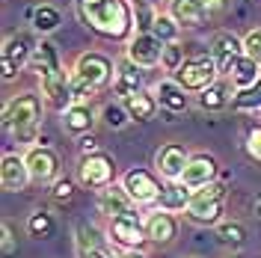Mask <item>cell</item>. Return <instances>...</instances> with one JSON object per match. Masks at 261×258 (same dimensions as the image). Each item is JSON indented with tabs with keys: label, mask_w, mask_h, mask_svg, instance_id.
Wrapping results in <instances>:
<instances>
[{
	"label": "cell",
	"mask_w": 261,
	"mask_h": 258,
	"mask_svg": "<svg viewBox=\"0 0 261 258\" xmlns=\"http://www.w3.org/2000/svg\"><path fill=\"white\" fill-rule=\"evenodd\" d=\"M77 145H81V151H83V154H95V151H98V140L92 137V134H89V137L83 134L81 140H77Z\"/></svg>",
	"instance_id": "cell-42"
},
{
	"label": "cell",
	"mask_w": 261,
	"mask_h": 258,
	"mask_svg": "<svg viewBox=\"0 0 261 258\" xmlns=\"http://www.w3.org/2000/svg\"><path fill=\"white\" fill-rule=\"evenodd\" d=\"M33 71H39V78H48V74H57V71H63V65H60V54H57V45L48 42V39H42L36 50H33Z\"/></svg>",
	"instance_id": "cell-24"
},
{
	"label": "cell",
	"mask_w": 261,
	"mask_h": 258,
	"mask_svg": "<svg viewBox=\"0 0 261 258\" xmlns=\"http://www.w3.org/2000/svg\"><path fill=\"white\" fill-rule=\"evenodd\" d=\"M130 9H134V24H137V33H151L154 27V6L151 3H130Z\"/></svg>",
	"instance_id": "cell-33"
},
{
	"label": "cell",
	"mask_w": 261,
	"mask_h": 258,
	"mask_svg": "<svg viewBox=\"0 0 261 258\" xmlns=\"http://www.w3.org/2000/svg\"><path fill=\"white\" fill-rule=\"evenodd\" d=\"M60 24H63L60 9H54V6H48V3H42V6L33 9V27H36L39 33H54Z\"/></svg>",
	"instance_id": "cell-29"
},
{
	"label": "cell",
	"mask_w": 261,
	"mask_h": 258,
	"mask_svg": "<svg viewBox=\"0 0 261 258\" xmlns=\"http://www.w3.org/2000/svg\"><path fill=\"white\" fill-rule=\"evenodd\" d=\"M130 3H151V6H154L158 0H130Z\"/></svg>",
	"instance_id": "cell-44"
},
{
	"label": "cell",
	"mask_w": 261,
	"mask_h": 258,
	"mask_svg": "<svg viewBox=\"0 0 261 258\" xmlns=\"http://www.w3.org/2000/svg\"><path fill=\"white\" fill-rule=\"evenodd\" d=\"M33 50H36V42H33L27 33H15L3 42V54H0V63H3V78L12 81L18 71L33 60Z\"/></svg>",
	"instance_id": "cell-8"
},
{
	"label": "cell",
	"mask_w": 261,
	"mask_h": 258,
	"mask_svg": "<svg viewBox=\"0 0 261 258\" xmlns=\"http://www.w3.org/2000/svg\"><path fill=\"white\" fill-rule=\"evenodd\" d=\"M244 50H246V57H252V60L261 65V30H252L249 36H246L244 39Z\"/></svg>",
	"instance_id": "cell-37"
},
{
	"label": "cell",
	"mask_w": 261,
	"mask_h": 258,
	"mask_svg": "<svg viewBox=\"0 0 261 258\" xmlns=\"http://www.w3.org/2000/svg\"><path fill=\"white\" fill-rule=\"evenodd\" d=\"M39 119H42V98L24 92L15 101L6 104L3 110V128L9 131L18 140H33V134L39 128Z\"/></svg>",
	"instance_id": "cell-3"
},
{
	"label": "cell",
	"mask_w": 261,
	"mask_h": 258,
	"mask_svg": "<svg viewBox=\"0 0 261 258\" xmlns=\"http://www.w3.org/2000/svg\"><path fill=\"white\" fill-rule=\"evenodd\" d=\"M220 78V65L214 60V54H193L187 57L184 65L172 74V81H178L187 92H205L211 83Z\"/></svg>",
	"instance_id": "cell-4"
},
{
	"label": "cell",
	"mask_w": 261,
	"mask_h": 258,
	"mask_svg": "<svg viewBox=\"0 0 261 258\" xmlns=\"http://www.w3.org/2000/svg\"><path fill=\"white\" fill-rule=\"evenodd\" d=\"M42 95L54 110L65 113L68 107H74V89H71V74L65 71H57V74H48L42 78Z\"/></svg>",
	"instance_id": "cell-12"
},
{
	"label": "cell",
	"mask_w": 261,
	"mask_h": 258,
	"mask_svg": "<svg viewBox=\"0 0 261 258\" xmlns=\"http://www.w3.org/2000/svg\"><path fill=\"white\" fill-rule=\"evenodd\" d=\"M122 104H125V110L130 113V119H137V122H148L151 116L158 113V98H154V92H137V95H128Z\"/></svg>",
	"instance_id": "cell-27"
},
{
	"label": "cell",
	"mask_w": 261,
	"mask_h": 258,
	"mask_svg": "<svg viewBox=\"0 0 261 258\" xmlns=\"http://www.w3.org/2000/svg\"><path fill=\"white\" fill-rule=\"evenodd\" d=\"M190 199H193V190H190L184 181H169V184H163V190H161L158 211H169V214L187 211L190 208Z\"/></svg>",
	"instance_id": "cell-19"
},
{
	"label": "cell",
	"mask_w": 261,
	"mask_h": 258,
	"mask_svg": "<svg viewBox=\"0 0 261 258\" xmlns=\"http://www.w3.org/2000/svg\"><path fill=\"white\" fill-rule=\"evenodd\" d=\"M92 122H95V116L92 110L86 107V104H74V107H68L63 113V125L68 134H86V131H92Z\"/></svg>",
	"instance_id": "cell-28"
},
{
	"label": "cell",
	"mask_w": 261,
	"mask_h": 258,
	"mask_svg": "<svg viewBox=\"0 0 261 258\" xmlns=\"http://www.w3.org/2000/svg\"><path fill=\"white\" fill-rule=\"evenodd\" d=\"M151 33L161 39L163 45H169V42H178V33H181V24L175 21L172 15H161L158 12V18H154V27H151Z\"/></svg>",
	"instance_id": "cell-32"
},
{
	"label": "cell",
	"mask_w": 261,
	"mask_h": 258,
	"mask_svg": "<svg viewBox=\"0 0 261 258\" xmlns=\"http://www.w3.org/2000/svg\"><path fill=\"white\" fill-rule=\"evenodd\" d=\"M231 107H234V110H244V113H249V110H261V78H258V83H252L249 89H238V95H234V101H231Z\"/></svg>",
	"instance_id": "cell-31"
},
{
	"label": "cell",
	"mask_w": 261,
	"mask_h": 258,
	"mask_svg": "<svg viewBox=\"0 0 261 258\" xmlns=\"http://www.w3.org/2000/svg\"><path fill=\"white\" fill-rule=\"evenodd\" d=\"M95 252H110V243L95 226L81 223L77 226V255L86 258V255H95Z\"/></svg>",
	"instance_id": "cell-26"
},
{
	"label": "cell",
	"mask_w": 261,
	"mask_h": 258,
	"mask_svg": "<svg viewBox=\"0 0 261 258\" xmlns=\"http://www.w3.org/2000/svg\"><path fill=\"white\" fill-rule=\"evenodd\" d=\"M223 199H226V187L217 184V181L208 184V187H202V190H193L187 217L193 223H199V226H214L223 217Z\"/></svg>",
	"instance_id": "cell-5"
},
{
	"label": "cell",
	"mask_w": 261,
	"mask_h": 258,
	"mask_svg": "<svg viewBox=\"0 0 261 258\" xmlns=\"http://www.w3.org/2000/svg\"><path fill=\"white\" fill-rule=\"evenodd\" d=\"M27 231H30V238L48 241V238H54V231H57V223H54V217H50L48 211H36V214H30V220H27Z\"/></svg>",
	"instance_id": "cell-30"
},
{
	"label": "cell",
	"mask_w": 261,
	"mask_h": 258,
	"mask_svg": "<svg viewBox=\"0 0 261 258\" xmlns=\"http://www.w3.org/2000/svg\"><path fill=\"white\" fill-rule=\"evenodd\" d=\"M226 78L234 83V89H249L252 83H258L261 78V65L252 60V57H238L234 63L226 68Z\"/></svg>",
	"instance_id": "cell-20"
},
{
	"label": "cell",
	"mask_w": 261,
	"mask_h": 258,
	"mask_svg": "<svg viewBox=\"0 0 261 258\" xmlns=\"http://www.w3.org/2000/svg\"><path fill=\"white\" fill-rule=\"evenodd\" d=\"M113 92L116 95H122V101L128 95H137V92H143V74H140V65L122 63L116 68V78H113Z\"/></svg>",
	"instance_id": "cell-23"
},
{
	"label": "cell",
	"mask_w": 261,
	"mask_h": 258,
	"mask_svg": "<svg viewBox=\"0 0 261 258\" xmlns=\"http://www.w3.org/2000/svg\"><path fill=\"white\" fill-rule=\"evenodd\" d=\"M234 83L228 81V78H223V81L211 83L205 92H199V107L202 110H208V113H217V110H223V107H228L231 101H234Z\"/></svg>",
	"instance_id": "cell-18"
},
{
	"label": "cell",
	"mask_w": 261,
	"mask_h": 258,
	"mask_svg": "<svg viewBox=\"0 0 261 258\" xmlns=\"http://www.w3.org/2000/svg\"><path fill=\"white\" fill-rule=\"evenodd\" d=\"M187 163H190V154H187V148L178 145V143H166L161 151H158V172H161L166 181H181Z\"/></svg>",
	"instance_id": "cell-13"
},
{
	"label": "cell",
	"mask_w": 261,
	"mask_h": 258,
	"mask_svg": "<svg viewBox=\"0 0 261 258\" xmlns=\"http://www.w3.org/2000/svg\"><path fill=\"white\" fill-rule=\"evenodd\" d=\"M113 175H116V163L110 154L95 151V154H83L81 158V166H77L81 184L92 187V190H104V187L113 184Z\"/></svg>",
	"instance_id": "cell-6"
},
{
	"label": "cell",
	"mask_w": 261,
	"mask_h": 258,
	"mask_svg": "<svg viewBox=\"0 0 261 258\" xmlns=\"http://www.w3.org/2000/svg\"><path fill=\"white\" fill-rule=\"evenodd\" d=\"M110 78H113V63L104 54H98V50L83 54L81 60H77V65H74V71H71L74 104H83L86 98H92L101 86L110 83Z\"/></svg>",
	"instance_id": "cell-2"
},
{
	"label": "cell",
	"mask_w": 261,
	"mask_h": 258,
	"mask_svg": "<svg viewBox=\"0 0 261 258\" xmlns=\"http://www.w3.org/2000/svg\"><path fill=\"white\" fill-rule=\"evenodd\" d=\"M169 15L178 21L181 27L196 30L208 21V9L202 0H169Z\"/></svg>",
	"instance_id": "cell-16"
},
{
	"label": "cell",
	"mask_w": 261,
	"mask_h": 258,
	"mask_svg": "<svg viewBox=\"0 0 261 258\" xmlns=\"http://www.w3.org/2000/svg\"><path fill=\"white\" fill-rule=\"evenodd\" d=\"M202 3H205L208 15H223L228 6H231V0H202Z\"/></svg>",
	"instance_id": "cell-40"
},
{
	"label": "cell",
	"mask_w": 261,
	"mask_h": 258,
	"mask_svg": "<svg viewBox=\"0 0 261 258\" xmlns=\"http://www.w3.org/2000/svg\"><path fill=\"white\" fill-rule=\"evenodd\" d=\"M184 92H187V89H184L178 81H161L154 86L158 104H161L163 110H169V113H184V110H187V95H184Z\"/></svg>",
	"instance_id": "cell-21"
},
{
	"label": "cell",
	"mask_w": 261,
	"mask_h": 258,
	"mask_svg": "<svg viewBox=\"0 0 261 258\" xmlns=\"http://www.w3.org/2000/svg\"><path fill=\"white\" fill-rule=\"evenodd\" d=\"M3 255H15V238H12V228L3 223Z\"/></svg>",
	"instance_id": "cell-41"
},
{
	"label": "cell",
	"mask_w": 261,
	"mask_h": 258,
	"mask_svg": "<svg viewBox=\"0 0 261 258\" xmlns=\"http://www.w3.org/2000/svg\"><path fill=\"white\" fill-rule=\"evenodd\" d=\"M119 258H146V255H143L140 249H125V252H122Z\"/></svg>",
	"instance_id": "cell-43"
},
{
	"label": "cell",
	"mask_w": 261,
	"mask_h": 258,
	"mask_svg": "<svg viewBox=\"0 0 261 258\" xmlns=\"http://www.w3.org/2000/svg\"><path fill=\"white\" fill-rule=\"evenodd\" d=\"M101 119H104L107 128L119 131V128H125V125L130 122V113L125 110V104H107V107L101 110Z\"/></svg>",
	"instance_id": "cell-34"
},
{
	"label": "cell",
	"mask_w": 261,
	"mask_h": 258,
	"mask_svg": "<svg viewBox=\"0 0 261 258\" xmlns=\"http://www.w3.org/2000/svg\"><path fill=\"white\" fill-rule=\"evenodd\" d=\"M24 161L30 166V178L39 181V184H48V181H54L60 175V158L48 145H33L30 151L24 154Z\"/></svg>",
	"instance_id": "cell-11"
},
{
	"label": "cell",
	"mask_w": 261,
	"mask_h": 258,
	"mask_svg": "<svg viewBox=\"0 0 261 258\" xmlns=\"http://www.w3.org/2000/svg\"><path fill=\"white\" fill-rule=\"evenodd\" d=\"M122 187L128 190V196L134 199V205H158L161 199V181L151 175L148 169L137 166V169H128L125 178H122Z\"/></svg>",
	"instance_id": "cell-9"
},
{
	"label": "cell",
	"mask_w": 261,
	"mask_h": 258,
	"mask_svg": "<svg viewBox=\"0 0 261 258\" xmlns=\"http://www.w3.org/2000/svg\"><path fill=\"white\" fill-rule=\"evenodd\" d=\"M134 205V199L128 196V190L125 187H104L101 193H98V208H101V214H110V220L113 217H119V214H128V211Z\"/></svg>",
	"instance_id": "cell-25"
},
{
	"label": "cell",
	"mask_w": 261,
	"mask_h": 258,
	"mask_svg": "<svg viewBox=\"0 0 261 258\" xmlns=\"http://www.w3.org/2000/svg\"><path fill=\"white\" fill-rule=\"evenodd\" d=\"M255 214H258V220H261V199H258V205H255Z\"/></svg>",
	"instance_id": "cell-45"
},
{
	"label": "cell",
	"mask_w": 261,
	"mask_h": 258,
	"mask_svg": "<svg viewBox=\"0 0 261 258\" xmlns=\"http://www.w3.org/2000/svg\"><path fill=\"white\" fill-rule=\"evenodd\" d=\"M246 151H249V158H255L261 163V125L246 134Z\"/></svg>",
	"instance_id": "cell-39"
},
{
	"label": "cell",
	"mask_w": 261,
	"mask_h": 258,
	"mask_svg": "<svg viewBox=\"0 0 261 258\" xmlns=\"http://www.w3.org/2000/svg\"><path fill=\"white\" fill-rule=\"evenodd\" d=\"M27 181H30V166H27V161L21 154H6L3 158V166H0V184H3V190L21 193L27 187Z\"/></svg>",
	"instance_id": "cell-15"
},
{
	"label": "cell",
	"mask_w": 261,
	"mask_h": 258,
	"mask_svg": "<svg viewBox=\"0 0 261 258\" xmlns=\"http://www.w3.org/2000/svg\"><path fill=\"white\" fill-rule=\"evenodd\" d=\"M214 178H217V161L211 154H193L190 163H187V169H184V175H181V181L190 190H202V187L214 184Z\"/></svg>",
	"instance_id": "cell-14"
},
{
	"label": "cell",
	"mask_w": 261,
	"mask_h": 258,
	"mask_svg": "<svg viewBox=\"0 0 261 258\" xmlns=\"http://www.w3.org/2000/svg\"><path fill=\"white\" fill-rule=\"evenodd\" d=\"M217 238L226 243V246H244L246 241V228L241 223H223L217 228Z\"/></svg>",
	"instance_id": "cell-35"
},
{
	"label": "cell",
	"mask_w": 261,
	"mask_h": 258,
	"mask_svg": "<svg viewBox=\"0 0 261 258\" xmlns=\"http://www.w3.org/2000/svg\"><path fill=\"white\" fill-rule=\"evenodd\" d=\"M184 60H187L184 45H178V42H169V45L163 48V63H161V65L166 68V71H172V74H175L181 65H184Z\"/></svg>",
	"instance_id": "cell-36"
},
{
	"label": "cell",
	"mask_w": 261,
	"mask_h": 258,
	"mask_svg": "<svg viewBox=\"0 0 261 258\" xmlns=\"http://www.w3.org/2000/svg\"><path fill=\"white\" fill-rule=\"evenodd\" d=\"M163 48H166V45H163L154 33H137V36H130L125 54H128V60L134 65H140V68H154V65L163 63Z\"/></svg>",
	"instance_id": "cell-10"
},
{
	"label": "cell",
	"mask_w": 261,
	"mask_h": 258,
	"mask_svg": "<svg viewBox=\"0 0 261 258\" xmlns=\"http://www.w3.org/2000/svg\"><path fill=\"white\" fill-rule=\"evenodd\" d=\"M211 54H214V60H217V65H220V74H226V68L238 57H244L246 50H244V42L234 36V33H217L214 36V45H211Z\"/></svg>",
	"instance_id": "cell-17"
},
{
	"label": "cell",
	"mask_w": 261,
	"mask_h": 258,
	"mask_svg": "<svg viewBox=\"0 0 261 258\" xmlns=\"http://www.w3.org/2000/svg\"><path fill=\"white\" fill-rule=\"evenodd\" d=\"M146 231H148V241L169 243L175 235H178V220H175L169 211H154V214L146 220Z\"/></svg>",
	"instance_id": "cell-22"
},
{
	"label": "cell",
	"mask_w": 261,
	"mask_h": 258,
	"mask_svg": "<svg viewBox=\"0 0 261 258\" xmlns=\"http://www.w3.org/2000/svg\"><path fill=\"white\" fill-rule=\"evenodd\" d=\"M50 196H54L57 202H71V199H74V184H71L68 178H60V181L54 184Z\"/></svg>",
	"instance_id": "cell-38"
},
{
	"label": "cell",
	"mask_w": 261,
	"mask_h": 258,
	"mask_svg": "<svg viewBox=\"0 0 261 258\" xmlns=\"http://www.w3.org/2000/svg\"><path fill=\"white\" fill-rule=\"evenodd\" d=\"M110 241L125 246V249H140L143 243L148 241L146 223L140 220L137 211H128V214H119L110 220Z\"/></svg>",
	"instance_id": "cell-7"
},
{
	"label": "cell",
	"mask_w": 261,
	"mask_h": 258,
	"mask_svg": "<svg viewBox=\"0 0 261 258\" xmlns=\"http://www.w3.org/2000/svg\"><path fill=\"white\" fill-rule=\"evenodd\" d=\"M83 21L107 39H128L134 30V9L128 0H77Z\"/></svg>",
	"instance_id": "cell-1"
}]
</instances>
